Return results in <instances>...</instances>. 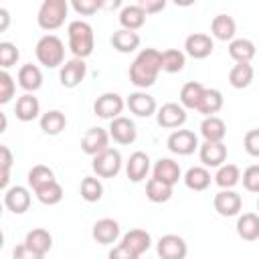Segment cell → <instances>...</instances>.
Instances as JSON below:
<instances>
[{
  "label": "cell",
  "instance_id": "cell-28",
  "mask_svg": "<svg viewBox=\"0 0 259 259\" xmlns=\"http://www.w3.org/2000/svg\"><path fill=\"white\" fill-rule=\"evenodd\" d=\"M200 136L208 142H223L227 136V123L219 115H206L200 123Z\"/></svg>",
  "mask_w": 259,
  "mask_h": 259
},
{
  "label": "cell",
  "instance_id": "cell-40",
  "mask_svg": "<svg viewBox=\"0 0 259 259\" xmlns=\"http://www.w3.org/2000/svg\"><path fill=\"white\" fill-rule=\"evenodd\" d=\"M79 192H81V198L87 200V202H97V200H101V196H103V184H101L99 176H97V174H95V176H85V178L81 180Z\"/></svg>",
  "mask_w": 259,
  "mask_h": 259
},
{
  "label": "cell",
  "instance_id": "cell-54",
  "mask_svg": "<svg viewBox=\"0 0 259 259\" xmlns=\"http://www.w3.org/2000/svg\"><path fill=\"white\" fill-rule=\"evenodd\" d=\"M0 119H2V127H0V132H6V115L0 113Z\"/></svg>",
  "mask_w": 259,
  "mask_h": 259
},
{
  "label": "cell",
  "instance_id": "cell-29",
  "mask_svg": "<svg viewBox=\"0 0 259 259\" xmlns=\"http://www.w3.org/2000/svg\"><path fill=\"white\" fill-rule=\"evenodd\" d=\"M182 180H184L186 188H190L194 192H202L210 186V172L206 166H192L186 170Z\"/></svg>",
  "mask_w": 259,
  "mask_h": 259
},
{
  "label": "cell",
  "instance_id": "cell-42",
  "mask_svg": "<svg viewBox=\"0 0 259 259\" xmlns=\"http://www.w3.org/2000/svg\"><path fill=\"white\" fill-rule=\"evenodd\" d=\"M18 59H20V51L16 49V45H12L8 40L0 42V67L2 69L14 67L18 63Z\"/></svg>",
  "mask_w": 259,
  "mask_h": 259
},
{
  "label": "cell",
  "instance_id": "cell-52",
  "mask_svg": "<svg viewBox=\"0 0 259 259\" xmlns=\"http://www.w3.org/2000/svg\"><path fill=\"white\" fill-rule=\"evenodd\" d=\"M0 32H4L6 28H8V24H10V12L6 10V8H0Z\"/></svg>",
  "mask_w": 259,
  "mask_h": 259
},
{
  "label": "cell",
  "instance_id": "cell-37",
  "mask_svg": "<svg viewBox=\"0 0 259 259\" xmlns=\"http://www.w3.org/2000/svg\"><path fill=\"white\" fill-rule=\"evenodd\" d=\"M214 182L219 188H235L241 182V170L235 164H221L217 174H214Z\"/></svg>",
  "mask_w": 259,
  "mask_h": 259
},
{
  "label": "cell",
  "instance_id": "cell-43",
  "mask_svg": "<svg viewBox=\"0 0 259 259\" xmlns=\"http://www.w3.org/2000/svg\"><path fill=\"white\" fill-rule=\"evenodd\" d=\"M14 91H16V83H14L12 75L6 69H2L0 71V103L2 105L10 103L14 97Z\"/></svg>",
  "mask_w": 259,
  "mask_h": 259
},
{
  "label": "cell",
  "instance_id": "cell-33",
  "mask_svg": "<svg viewBox=\"0 0 259 259\" xmlns=\"http://www.w3.org/2000/svg\"><path fill=\"white\" fill-rule=\"evenodd\" d=\"M253 77H255V71H253L251 63H235L233 69L229 71V83L235 89L249 87L251 81H253Z\"/></svg>",
  "mask_w": 259,
  "mask_h": 259
},
{
  "label": "cell",
  "instance_id": "cell-18",
  "mask_svg": "<svg viewBox=\"0 0 259 259\" xmlns=\"http://www.w3.org/2000/svg\"><path fill=\"white\" fill-rule=\"evenodd\" d=\"M30 192L26 186H10L4 190V206L14 214H24L30 208Z\"/></svg>",
  "mask_w": 259,
  "mask_h": 259
},
{
  "label": "cell",
  "instance_id": "cell-16",
  "mask_svg": "<svg viewBox=\"0 0 259 259\" xmlns=\"http://www.w3.org/2000/svg\"><path fill=\"white\" fill-rule=\"evenodd\" d=\"M109 130H103V127H89L81 140V150L87 154V156H95L99 152H103L105 148H109Z\"/></svg>",
  "mask_w": 259,
  "mask_h": 259
},
{
  "label": "cell",
  "instance_id": "cell-1",
  "mask_svg": "<svg viewBox=\"0 0 259 259\" xmlns=\"http://www.w3.org/2000/svg\"><path fill=\"white\" fill-rule=\"evenodd\" d=\"M162 71V53L158 49H142L130 65V81L138 89H148L156 83Z\"/></svg>",
  "mask_w": 259,
  "mask_h": 259
},
{
  "label": "cell",
  "instance_id": "cell-26",
  "mask_svg": "<svg viewBox=\"0 0 259 259\" xmlns=\"http://www.w3.org/2000/svg\"><path fill=\"white\" fill-rule=\"evenodd\" d=\"M210 32H212L214 38L231 42L235 38V32H237V22L229 14H217L212 18V22H210Z\"/></svg>",
  "mask_w": 259,
  "mask_h": 259
},
{
  "label": "cell",
  "instance_id": "cell-30",
  "mask_svg": "<svg viewBox=\"0 0 259 259\" xmlns=\"http://www.w3.org/2000/svg\"><path fill=\"white\" fill-rule=\"evenodd\" d=\"M121 243H125L140 257L152 247V235L148 231H144V229H132L121 237Z\"/></svg>",
  "mask_w": 259,
  "mask_h": 259
},
{
  "label": "cell",
  "instance_id": "cell-4",
  "mask_svg": "<svg viewBox=\"0 0 259 259\" xmlns=\"http://www.w3.org/2000/svg\"><path fill=\"white\" fill-rule=\"evenodd\" d=\"M69 14V0H42L36 12V24L42 30H57L65 24Z\"/></svg>",
  "mask_w": 259,
  "mask_h": 259
},
{
  "label": "cell",
  "instance_id": "cell-39",
  "mask_svg": "<svg viewBox=\"0 0 259 259\" xmlns=\"http://www.w3.org/2000/svg\"><path fill=\"white\" fill-rule=\"evenodd\" d=\"M186 65V53L180 49H166L162 51V71L166 73H180Z\"/></svg>",
  "mask_w": 259,
  "mask_h": 259
},
{
  "label": "cell",
  "instance_id": "cell-44",
  "mask_svg": "<svg viewBox=\"0 0 259 259\" xmlns=\"http://www.w3.org/2000/svg\"><path fill=\"white\" fill-rule=\"evenodd\" d=\"M0 168H2L0 186L6 190L8 188V180H10V168H12V152H10L8 146H0Z\"/></svg>",
  "mask_w": 259,
  "mask_h": 259
},
{
  "label": "cell",
  "instance_id": "cell-50",
  "mask_svg": "<svg viewBox=\"0 0 259 259\" xmlns=\"http://www.w3.org/2000/svg\"><path fill=\"white\" fill-rule=\"evenodd\" d=\"M97 4L99 10H117L123 4V0H97Z\"/></svg>",
  "mask_w": 259,
  "mask_h": 259
},
{
  "label": "cell",
  "instance_id": "cell-8",
  "mask_svg": "<svg viewBox=\"0 0 259 259\" xmlns=\"http://www.w3.org/2000/svg\"><path fill=\"white\" fill-rule=\"evenodd\" d=\"M166 146H168V150L172 152V154H176V156H190V154H194V150L198 148V138H196V134L194 132H190V130H174L170 136H168V140H166Z\"/></svg>",
  "mask_w": 259,
  "mask_h": 259
},
{
  "label": "cell",
  "instance_id": "cell-31",
  "mask_svg": "<svg viewBox=\"0 0 259 259\" xmlns=\"http://www.w3.org/2000/svg\"><path fill=\"white\" fill-rule=\"evenodd\" d=\"M237 235L243 241H257L259 239V214L243 212L237 219Z\"/></svg>",
  "mask_w": 259,
  "mask_h": 259
},
{
  "label": "cell",
  "instance_id": "cell-49",
  "mask_svg": "<svg viewBox=\"0 0 259 259\" xmlns=\"http://www.w3.org/2000/svg\"><path fill=\"white\" fill-rule=\"evenodd\" d=\"M109 257H111V259H138V255H136L125 243H119L117 247H113V249L109 251Z\"/></svg>",
  "mask_w": 259,
  "mask_h": 259
},
{
  "label": "cell",
  "instance_id": "cell-3",
  "mask_svg": "<svg viewBox=\"0 0 259 259\" xmlns=\"http://www.w3.org/2000/svg\"><path fill=\"white\" fill-rule=\"evenodd\" d=\"M36 61L47 69H57L65 63V45L57 34H45L34 47Z\"/></svg>",
  "mask_w": 259,
  "mask_h": 259
},
{
  "label": "cell",
  "instance_id": "cell-22",
  "mask_svg": "<svg viewBox=\"0 0 259 259\" xmlns=\"http://www.w3.org/2000/svg\"><path fill=\"white\" fill-rule=\"evenodd\" d=\"M18 85L26 91V93H34L42 87V71L32 65V63H26L18 69Z\"/></svg>",
  "mask_w": 259,
  "mask_h": 259
},
{
  "label": "cell",
  "instance_id": "cell-7",
  "mask_svg": "<svg viewBox=\"0 0 259 259\" xmlns=\"http://www.w3.org/2000/svg\"><path fill=\"white\" fill-rule=\"evenodd\" d=\"M125 107V101L119 93H113V91H107V93H101L95 103H93V113L101 119H113L117 115H121Z\"/></svg>",
  "mask_w": 259,
  "mask_h": 259
},
{
  "label": "cell",
  "instance_id": "cell-36",
  "mask_svg": "<svg viewBox=\"0 0 259 259\" xmlns=\"http://www.w3.org/2000/svg\"><path fill=\"white\" fill-rule=\"evenodd\" d=\"M223 103H225L223 93H221L219 89H208V87H206L204 93H202V99H200L196 111H200L204 117H206V115H214V113H219V111L223 109Z\"/></svg>",
  "mask_w": 259,
  "mask_h": 259
},
{
  "label": "cell",
  "instance_id": "cell-23",
  "mask_svg": "<svg viewBox=\"0 0 259 259\" xmlns=\"http://www.w3.org/2000/svg\"><path fill=\"white\" fill-rule=\"evenodd\" d=\"M14 113H16V119L20 121H32L40 115V103L32 93H24L16 99Z\"/></svg>",
  "mask_w": 259,
  "mask_h": 259
},
{
  "label": "cell",
  "instance_id": "cell-5",
  "mask_svg": "<svg viewBox=\"0 0 259 259\" xmlns=\"http://www.w3.org/2000/svg\"><path fill=\"white\" fill-rule=\"evenodd\" d=\"M121 164H123V160H121L119 150H115V148H105L103 152H99V154L93 156L91 168H93V172H95L99 178H113V176L119 174Z\"/></svg>",
  "mask_w": 259,
  "mask_h": 259
},
{
  "label": "cell",
  "instance_id": "cell-17",
  "mask_svg": "<svg viewBox=\"0 0 259 259\" xmlns=\"http://www.w3.org/2000/svg\"><path fill=\"white\" fill-rule=\"evenodd\" d=\"M198 158H200L202 166L219 168L227 160V146L223 142H208V140H204L198 146Z\"/></svg>",
  "mask_w": 259,
  "mask_h": 259
},
{
  "label": "cell",
  "instance_id": "cell-48",
  "mask_svg": "<svg viewBox=\"0 0 259 259\" xmlns=\"http://www.w3.org/2000/svg\"><path fill=\"white\" fill-rule=\"evenodd\" d=\"M138 4L146 10V14H158L166 8L168 0H138Z\"/></svg>",
  "mask_w": 259,
  "mask_h": 259
},
{
  "label": "cell",
  "instance_id": "cell-55",
  "mask_svg": "<svg viewBox=\"0 0 259 259\" xmlns=\"http://www.w3.org/2000/svg\"><path fill=\"white\" fill-rule=\"evenodd\" d=\"M257 208H259V198H257Z\"/></svg>",
  "mask_w": 259,
  "mask_h": 259
},
{
  "label": "cell",
  "instance_id": "cell-38",
  "mask_svg": "<svg viewBox=\"0 0 259 259\" xmlns=\"http://www.w3.org/2000/svg\"><path fill=\"white\" fill-rule=\"evenodd\" d=\"M34 194H36L38 202H42V204H47V206H55V204H59V202L63 200V186H61L57 180H51V182H47L45 186L36 188Z\"/></svg>",
  "mask_w": 259,
  "mask_h": 259
},
{
  "label": "cell",
  "instance_id": "cell-51",
  "mask_svg": "<svg viewBox=\"0 0 259 259\" xmlns=\"http://www.w3.org/2000/svg\"><path fill=\"white\" fill-rule=\"evenodd\" d=\"M12 257H14V259H24V257H30V253H28L26 245H24V243H20L18 247H14V251H12Z\"/></svg>",
  "mask_w": 259,
  "mask_h": 259
},
{
  "label": "cell",
  "instance_id": "cell-27",
  "mask_svg": "<svg viewBox=\"0 0 259 259\" xmlns=\"http://www.w3.org/2000/svg\"><path fill=\"white\" fill-rule=\"evenodd\" d=\"M255 55H257V49L249 38H233L229 42V57L235 63H251Z\"/></svg>",
  "mask_w": 259,
  "mask_h": 259
},
{
  "label": "cell",
  "instance_id": "cell-21",
  "mask_svg": "<svg viewBox=\"0 0 259 259\" xmlns=\"http://www.w3.org/2000/svg\"><path fill=\"white\" fill-rule=\"evenodd\" d=\"M152 176L158 178V180H162V182H166V184H172L174 186L182 178V172H180L178 162H174L172 158H160L154 164V168H152Z\"/></svg>",
  "mask_w": 259,
  "mask_h": 259
},
{
  "label": "cell",
  "instance_id": "cell-12",
  "mask_svg": "<svg viewBox=\"0 0 259 259\" xmlns=\"http://www.w3.org/2000/svg\"><path fill=\"white\" fill-rule=\"evenodd\" d=\"M107 130H109V136L113 138V142H117L121 146H130L138 138L136 123L125 115H117V117L109 119V127Z\"/></svg>",
  "mask_w": 259,
  "mask_h": 259
},
{
  "label": "cell",
  "instance_id": "cell-9",
  "mask_svg": "<svg viewBox=\"0 0 259 259\" xmlns=\"http://www.w3.org/2000/svg\"><path fill=\"white\" fill-rule=\"evenodd\" d=\"M212 206L221 217H237L243 208V198L233 188H221L212 198Z\"/></svg>",
  "mask_w": 259,
  "mask_h": 259
},
{
  "label": "cell",
  "instance_id": "cell-19",
  "mask_svg": "<svg viewBox=\"0 0 259 259\" xmlns=\"http://www.w3.org/2000/svg\"><path fill=\"white\" fill-rule=\"evenodd\" d=\"M91 235L99 245H111L119 239L121 227L115 219H99V221H95V225L91 229Z\"/></svg>",
  "mask_w": 259,
  "mask_h": 259
},
{
  "label": "cell",
  "instance_id": "cell-25",
  "mask_svg": "<svg viewBox=\"0 0 259 259\" xmlns=\"http://www.w3.org/2000/svg\"><path fill=\"white\" fill-rule=\"evenodd\" d=\"M146 16L148 14L140 4H130V6L121 8L119 24H121V28H127V30H140L146 24Z\"/></svg>",
  "mask_w": 259,
  "mask_h": 259
},
{
  "label": "cell",
  "instance_id": "cell-34",
  "mask_svg": "<svg viewBox=\"0 0 259 259\" xmlns=\"http://www.w3.org/2000/svg\"><path fill=\"white\" fill-rule=\"evenodd\" d=\"M204 85L198 83V81H188L182 85L180 89V103L186 107V109H198V103L202 99V93H204Z\"/></svg>",
  "mask_w": 259,
  "mask_h": 259
},
{
  "label": "cell",
  "instance_id": "cell-24",
  "mask_svg": "<svg viewBox=\"0 0 259 259\" xmlns=\"http://www.w3.org/2000/svg\"><path fill=\"white\" fill-rule=\"evenodd\" d=\"M109 42H111V47H113L117 53L127 55V53H134V51L140 47V34H138L136 30L119 28V30H115V32L111 34Z\"/></svg>",
  "mask_w": 259,
  "mask_h": 259
},
{
  "label": "cell",
  "instance_id": "cell-6",
  "mask_svg": "<svg viewBox=\"0 0 259 259\" xmlns=\"http://www.w3.org/2000/svg\"><path fill=\"white\" fill-rule=\"evenodd\" d=\"M87 75V65H85V59H79V57H73L69 61H65L61 65V71H59V81L65 89H75L83 83Z\"/></svg>",
  "mask_w": 259,
  "mask_h": 259
},
{
  "label": "cell",
  "instance_id": "cell-46",
  "mask_svg": "<svg viewBox=\"0 0 259 259\" xmlns=\"http://www.w3.org/2000/svg\"><path fill=\"white\" fill-rule=\"evenodd\" d=\"M243 146H245V152L253 158H259V127L255 130H249L243 138Z\"/></svg>",
  "mask_w": 259,
  "mask_h": 259
},
{
  "label": "cell",
  "instance_id": "cell-2",
  "mask_svg": "<svg viewBox=\"0 0 259 259\" xmlns=\"http://www.w3.org/2000/svg\"><path fill=\"white\" fill-rule=\"evenodd\" d=\"M67 36H69V49L73 57L87 59L93 49H95V32L93 26L85 20H71L67 26Z\"/></svg>",
  "mask_w": 259,
  "mask_h": 259
},
{
  "label": "cell",
  "instance_id": "cell-15",
  "mask_svg": "<svg viewBox=\"0 0 259 259\" xmlns=\"http://www.w3.org/2000/svg\"><path fill=\"white\" fill-rule=\"evenodd\" d=\"M125 105H127V109L136 117H152L158 111L156 99L150 93H146V91H134V93H130V97L125 99Z\"/></svg>",
  "mask_w": 259,
  "mask_h": 259
},
{
  "label": "cell",
  "instance_id": "cell-32",
  "mask_svg": "<svg viewBox=\"0 0 259 259\" xmlns=\"http://www.w3.org/2000/svg\"><path fill=\"white\" fill-rule=\"evenodd\" d=\"M38 123H40V130H42L47 136H59V134L67 127V117H65V113L59 111V109H49L47 113L40 115Z\"/></svg>",
  "mask_w": 259,
  "mask_h": 259
},
{
  "label": "cell",
  "instance_id": "cell-10",
  "mask_svg": "<svg viewBox=\"0 0 259 259\" xmlns=\"http://www.w3.org/2000/svg\"><path fill=\"white\" fill-rule=\"evenodd\" d=\"M156 121L160 127H166V130H176V127H182L186 123V107L182 103H164L158 111H156Z\"/></svg>",
  "mask_w": 259,
  "mask_h": 259
},
{
  "label": "cell",
  "instance_id": "cell-35",
  "mask_svg": "<svg viewBox=\"0 0 259 259\" xmlns=\"http://www.w3.org/2000/svg\"><path fill=\"white\" fill-rule=\"evenodd\" d=\"M146 196H148L150 202H156V204L168 202L172 198V184H166V182L152 176L146 182Z\"/></svg>",
  "mask_w": 259,
  "mask_h": 259
},
{
  "label": "cell",
  "instance_id": "cell-20",
  "mask_svg": "<svg viewBox=\"0 0 259 259\" xmlns=\"http://www.w3.org/2000/svg\"><path fill=\"white\" fill-rule=\"evenodd\" d=\"M150 172V156L146 152H134L125 162V174L132 182H142Z\"/></svg>",
  "mask_w": 259,
  "mask_h": 259
},
{
  "label": "cell",
  "instance_id": "cell-53",
  "mask_svg": "<svg viewBox=\"0 0 259 259\" xmlns=\"http://www.w3.org/2000/svg\"><path fill=\"white\" fill-rule=\"evenodd\" d=\"M176 6H180V8H188V6H192L196 0H172Z\"/></svg>",
  "mask_w": 259,
  "mask_h": 259
},
{
  "label": "cell",
  "instance_id": "cell-14",
  "mask_svg": "<svg viewBox=\"0 0 259 259\" xmlns=\"http://www.w3.org/2000/svg\"><path fill=\"white\" fill-rule=\"evenodd\" d=\"M212 49H214V42H212V38H210L208 34H204V32H192V34H188L186 40H184V53H186L188 57H192V59H198V61L210 57Z\"/></svg>",
  "mask_w": 259,
  "mask_h": 259
},
{
  "label": "cell",
  "instance_id": "cell-41",
  "mask_svg": "<svg viewBox=\"0 0 259 259\" xmlns=\"http://www.w3.org/2000/svg\"><path fill=\"white\" fill-rule=\"evenodd\" d=\"M26 180H28V186H30L32 190H36V188L45 186L47 182L55 180V172H53L49 166H45V164H36V166H32V168L28 170Z\"/></svg>",
  "mask_w": 259,
  "mask_h": 259
},
{
  "label": "cell",
  "instance_id": "cell-47",
  "mask_svg": "<svg viewBox=\"0 0 259 259\" xmlns=\"http://www.w3.org/2000/svg\"><path fill=\"white\" fill-rule=\"evenodd\" d=\"M69 2H71L73 10L77 14H81V16H91V14H95L99 10L97 0H69Z\"/></svg>",
  "mask_w": 259,
  "mask_h": 259
},
{
  "label": "cell",
  "instance_id": "cell-13",
  "mask_svg": "<svg viewBox=\"0 0 259 259\" xmlns=\"http://www.w3.org/2000/svg\"><path fill=\"white\" fill-rule=\"evenodd\" d=\"M24 245H26L30 257L40 259V257H45L51 251V247H53V235L47 229H32V231L26 233Z\"/></svg>",
  "mask_w": 259,
  "mask_h": 259
},
{
  "label": "cell",
  "instance_id": "cell-45",
  "mask_svg": "<svg viewBox=\"0 0 259 259\" xmlns=\"http://www.w3.org/2000/svg\"><path fill=\"white\" fill-rule=\"evenodd\" d=\"M241 180H243L245 190H249V192H257V194H259V164H251L249 168H245Z\"/></svg>",
  "mask_w": 259,
  "mask_h": 259
},
{
  "label": "cell",
  "instance_id": "cell-11",
  "mask_svg": "<svg viewBox=\"0 0 259 259\" xmlns=\"http://www.w3.org/2000/svg\"><path fill=\"white\" fill-rule=\"evenodd\" d=\"M156 251L162 259H184L186 253H188V247H186V241L180 235L168 233V235H162L158 239Z\"/></svg>",
  "mask_w": 259,
  "mask_h": 259
}]
</instances>
